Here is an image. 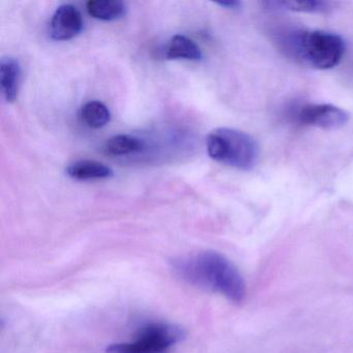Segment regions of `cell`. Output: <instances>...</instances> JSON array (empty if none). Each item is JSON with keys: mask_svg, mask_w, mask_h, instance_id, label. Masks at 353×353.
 <instances>
[{"mask_svg": "<svg viewBox=\"0 0 353 353\" xmlns=\"http://www.w3.org/2000/svg\"><path fill=\"white\" fill-rule=\"evenodd\" d=\"M166 57L168 59H185L198 61L202 59V52L194 41L183 34L172 37L166 46Z\"/></svg>", "mask_w": 353, "mask_h": 353, "instance_id": "cell-9", "label": "cell"}, {"mask_svg": "<svg viewBox=\"0 0 353 353\" xmlns=\"http://www.w3.org/2000/svg\"><path fill=\"white\" fill-rule=\"evenodd\" d=\"M143 148V143L138 138L130 135H117L107 140L105 152L112 157L127 156L140 152Z\"/></svg>", "mask_w": 353, "mask_h": 353, "instance_id": "cell-13", "label": "cell"}, {"mask_svg": "<svg viewBox=\"0 0 353 353\" xmlns=\"http://www.w3.org/2000/svg\"><path fill=\"white\" fill-rule=\"evenodd\" d=\"M185 336V330L174 324L150 323L130 342L110 345L107 353H165Z\"/></svg>", "mask_w": 353, "mask_h": 353, "instance_id": "cell-4", "label": "cell"}, {"mask_svg": "<svg viewBox=\"0 0 353 353\" xmlns=\"http://www.w3.org/2000/svg\"><path fill=\"white\" fill-rule=\"evenodd\" d=\"M83 28V18L73 5L57 8L50 21V34L53 40L69 41L76 38Z\"/></svg>", "mask_w": 353, "mask_h": 353, "instance_id": "cell-6", "label": "cell"}, {"mask_svg": "<svg viewBox=\"0 0 353 353\" xmlns=\"http://www.w3.org/2000/svg\"><path fill=\"white\" fill-rule=\"evenodd\" d=\"M221 7L225 8L228 10H239L241 7V1H236V0H232V1H220L216 3Z\"/></svg>", "mask_w": 353, "mask_h": 353, "instance_id": "cell-14", "label": "cell"}, {"mask_svg": "<svg viewBox=\"0 0 353 353\" xmlns=\"http://www.w3.org/2000/svg\"><path fill=\"white\" fill-rule=\"evenodd\" d=\"M206 148L212 160L239 170H251L259 157V148L254 138L230 128H219L210 132Z\"/></svg>", "mask_w": 353, "mask_h": 353, "instance_id": "cell-3", "label": "cell"}, {"mask_svg": "<svg viewBox=\"0 0 353 353\" xmlns=\"http://www.w3.org/2000/svg\"><path fill=\"white\" fill-rule=\"evenodd\" d=\"M80 119L92 129H101L108 125L111 114L108 107L99 101H90L80 109Z\"/></svg>", "mask_w": 353, "mask_h": 353, "instance_id": "cell-12", "label": "cell"}, {"mask_svg": "<svg viewBox=\"0 0 353 353\" xmlns=\"http://www.w3.org/2000/svg\"><path fill=\"white\" fill-rule=\"evenodd\" d=\"M174 274L183 282L219 293L234 303L245 299L247 289L236 266L223 254L204 251L175 258Z\"/></svg>", "mask_w": 353, "mask_h": 353, "instance_id": "cell-1", "label": "cell"}, {"mask_svg": "<svg viewBox=\"0 0 353 353\" xmlns=\"http://www.w3.org/2000/svg\"><path fill=\"white\" fill-rule=\"evenodd\" d=\"M68 176L76 181H96L106 179L112 176L113 171L110 167L97 161L81 160L72 163L68 166Z\"/></svg>", "mask_w": 353, "mask_h": 353, "instance_id": "cell-8", "label": "cell"}, {"mask_svg": "<svg viewBox=\"0 0 353 353\" xmlns=\"http://www.w3.org/2000/svg\"><path fill=\"white\" fill-rule=\"evenodd\" d=\"M297 119L305 125L336 130L348 123L349 114L344 109L332 104L307 105L299 111Z\"/></svg>", "mask_w": 353, "mask_h": 353, "instance_id": "cell-5", "label": "cell"}, {"mask_svg": "<svg viewBox=\"0 0 353 353\" xmlns=\"http://www.w3.org/2000/svg\"><path fill=\"white\" fill-rule=\"evenodd\" d=\"M0 77L5 100L8 103L15 102L21 81V67L19 61L14 57H3L0 63Z\"/></svg>", "mask_w": 353, "mask_h": 353, "instance_id": "cell-7", "label": "cell"}, {"mask_svg": "<svg viewBox=\"0 0 353 353\" xmlns=\"http://www.w3.org/2000/svg\"><path fill=\"white\" fill-rule=\"evenodd\" d=\"M270 9L285 10L299 13H324L330 8V3L321 0H274L264 3Z\"/></svg>", "mask_w": 353, "mask_h": 353, "instance_id": "cell-11", "label": "cell"}, {"mask_svg": "<svg viewBox=\"0 0 353 353\" xmlns=\"http://www.w3.org/2000/svg\"><path fill=\"white\" fill-rule=\"evenodd\" d=\"M287 53L317 70L336 67L345 53V42L338 34L323 30H299L282 40Z\"/></svg>", "mask_w": 353, "mask_h": 353, "instance_id": "cell-2", "label": "cell"}, {"mask_svg": "<svg viewBox=\"0 0 353 353\" xmlns=\"http://www.w3.org/2000/svg\"><path fill=\"white\" fill-rule=\"evenodd\" d=\"M86 8L92 17L102 21H114L127 13L125 3L119 0H90Z\"/></svg>", "mask_w": 353, "mask_h": 353, "instance_id": "cell-10", "label": "cell"}]
</instances>
